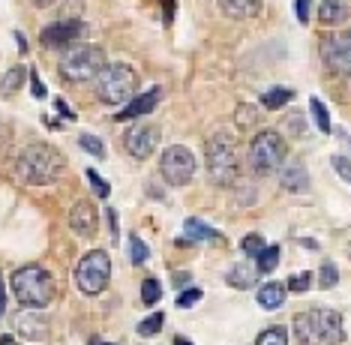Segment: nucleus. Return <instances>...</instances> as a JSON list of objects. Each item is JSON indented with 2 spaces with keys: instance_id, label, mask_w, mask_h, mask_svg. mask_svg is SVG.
I'll return each mask as SVG.
<instances>
[{
  "instance_id": "37",
  "label": "nucleus",
  "mask_w": 351,
  "mask_h": 345,
  "mask_svg": "<svg viewBox=\"0 0 351 345\" xmlns=\"http://www.w3.org/2000/svg\"><path fill=\"white\" fill-rule=\"evenodd\" d=\"M198 300H202V288H189V292H183L180 298H178V307L189 309V307H195Z\"/></svg>"
},
{
  "instance_id": "29",
  "label": "nucleus",
  "mask_w": 351,
  "mask_h": 345,
  "mask_svg": "<svg viewBox=\"0 0 351 345\" xmlns=\"http://www.w3.org/2000/svg\"><path fill=\"white\" fill-rule=\"evenodd\" d=\"M159 294H162L159 283H156L154 276H147L145 283H141V303H145V307H154V303L159 300Z\"/></svg>"
},
{
  "instance_id": "44",
  "label": "nucleus",
  "mask_w": 351,
  "mask_h": 345,
  "mask_svg": "<svg viewBox=\"0 0 351 345\" xmlns=\"http://www.w3.org/2000/svg\"><path fill=\"white\" fill-rule=\"evenodd\" d=\"M51 3H58V0H34V6H39V10H45V6H51Z\"/></svg>"
},
{
  "instance_id": "32",
  "label": "nucleus",
  "mask_w": 351,
  "mask_h": 345,
  "mask_svg": "<svg viewBox=\"0 0 351 345\" xmlns=\"http://www.w3.org/2000/svg\"><path fill=\"white\" fill-rule=\"evenodd\" d=\"M322 279H318V285L322 288H333L339 283V270H337V264H330V261H324L322 264V274H318Z\"/></svg>"
},
{
  "instance_id": "46",
  "label": "nucleus",
  "mask_w": 351,
  "mask_h": 345,
  "mask_svg": "<svg viewBox=\"0 0 351 345\" xmlns=\"http://www.w3.org/2000/svg\"><path fill=\"white\" fill-rule=\"evenodd\" d=\"M174 283H178V285H183V283H189V274H178V276H174Z\"/></svg>"
},
{
  "instance_id": "11",
  "label": "nucleus",
  "mask_w": 351,
  "mask_h": 345,
  "mask_svg": "<svg viewBox=\"0 0 351 345\" xmlns=\"http://www.w3.org/2000/svg\"><path fill=\"white\" fill-rule=\"evenodd\" d=\"M156 141H159L156 126H132V130H126V135H123L126 154L135 159H147L156 150Z\"/></svg>"
},
{
  "instance_id": "24",
  "label": "nucleus",
  "mask_w": 351,
  "mask_h": 345,
  "mask_svg": "<svg viewBox=\"0 0 351 345\" xmlns=\"http://www.w3.org/2000/svg\"><path fill=\"white\" fill-rule=\"evenodd\" d=\"M255 345H289V331H285L282 324H274V327H267V331L258 333Z\"/></svg>"
},
{
  "instance_id": "36",
  "label": "nucleus",
  "mask_w": 351,
  "mask_h": 345,
  "mask_svg": "<svg viewBox=\"0 0 351 345\" xmlns=\"http://www.w3.org/2000/svg\"><path fill=\"white\" fill-rule=\"evenodd\" d=\"M294 15H298L300 24H306L309 15H313V0H294Z\"/></svg>"
},
{
  "instance_id": "10",
  "label": "nucleus",
  "mask_w": 351,
  "mask_h": 345,
  "mask_svg": "<svg viewBox=\"0 0 351 345\" xmlns=\"http://www.w3.org/2000/svg\"><path fill=\"white\" fill-rule=\"evenodd\" d=\"M322 58L333 72L351 78V30L339 36H330L322 43Z\"/></svg>"
},
{
  "instance_id": "19",
  "label": "nucleus",
  "mask_w": 351,
  "mask_h": 345,
  "mask_svg": "<svg viewBox=\"0 0 351 345\" xmlns=\"http://www.w3.org/2000/svg\"><path fill=\"white\" fill-rule=\"evenodd\" d=\"M285 292H289V288L279 285V283H267V285H261V288H258V303H261V309H267V312L279 309V307L285 303Z\"/></svg>"
},
{
  "instance_id": "22",
  "label": "nucleus",
  "mask_w": 351,
  "mask_h": 345,
  "mask_svg": "<svg viewBox=\"0 0 351 345\" xmlns=\"http://www.w3.org/2000/svg\"><path fill=\"white\" fill-rule=\"evenodd\" d=\"M291 99H294V91H289V87H270V91L261 96V106L276 111V108H282L285 102H291Z\"/></svg>"
},
{
  "instance_id": "33",
  "label": "nucleus",
  "mask_w": 351,
  "mask_h": 345,
  "mask_svg": "<svg viewBox=\"0 0 351 345\" xmlns=\"http://www.w3.org/2000/svg\"><path fill=\"white\" fill-rule=\"evenodd\" d=\"M289 292H294V294H303V292H309L313 288V274H294L291 279H289Z\"/></svg>"
},
{
  "instance_id": "1",
  "label": "nucleus",
  "mask_w": 351,
  "mask_h": 345,
  "mask_svg": "<svg viewBox=\"0 0 351 345\" xmlns=\"http://www.w3.org/2000/svg\"><path fill=\"white\" fill-rule=\"evenodd\" d=\"M63 163L60 150H54L51 144H30L15 159V178L27 187H49L63 174Z\"/></svg>"
},
{
  "instance_id": "45",
  "label": "nucleus",
  "mask_w": 351,
  "mask_h": 345,
  "mask_svg": "<svg viewBox=\"0 0 351 345\" xmlns=\"http://www.w3.org/2000/svg\"><path fill=\"white\" fill-rule=\"evenodd\" d=\"M0 345H19V342H15L10 333H3V336H0Z\"/></svg>"
},
{
  "instance_id": "7",
  "label": "nucleus",
  "mask_w": 351,
  "mask_h": 345,
  "mask_svg": "<svg viewBox=\"0 0 351 345\" xmlns=\"http://www.w3.org/2000/svg\"><path fill=\"white\" fill-rule=\"evenodd\" d=\"M108 279H111V259H108L106 250H93V252H87L84 259L78 261V267H75L78 292L99 294V292H106Z\"/></svg>"
},
{
  "instance_id": "6",
  "label": "nucleus",
  "mask_w": 351,
  "mask_h": 345,
  "mask_svg": "<svg viewBox=\"0 0 351 345\" xmlns=\"http://www.w3.org/2000/svg\"><path fill=\"white\" fill-rule=\"evenodd\" d=\"M106 67V51L99 45H75L60 58V75L73 84H84Z\"/></svg>"
},
{
  "instance_id": "38",
  "label": "nucleus",
  "mask_w": 351,
  "mask_h": 345,
  "mask_svg": "<svg viewBox=\"0 0 351 345\" xmlns=\"http://www.w3.org/2000/svg\"><path fill=\"white\" fill-rule=\"evenodd\" d=\"M330 163H333V168H337V174H339V178L351 183V159H346V156H333Z\"/></svg>"
},
{
  "instance_id": "21",
  "label": "nucleus",
  "mask_w": 351,
  "mask_h": 345,
  "mask_svg": "<svg viewBox=\"0 0 351 345\" xmlns=\"http://www.w3.org/2000/svg\"><path fill=\"white\" fill-rule=\"evenodd\" d=\"M183 231H186V240H202V243H204V240H219V231L210 228L202 219H195V216L183 222Z\"/></svg>"
},
{
  "instance_id": "35",
  "label": "nucleus",
  "mask_w": 351,
  "mask_h": 345,
  "mask_svg": "<svg viewBox=\"0 0 351 345\" xmlns=\"http://www.w3.org/2000/svg\"><path fill=\"white\" fill-rule=\"evenodd\" d=\"M87 180H90V183H93V189H97V195H99V198H108V192H111V187H108V183H106V180H102V178H99V174H97V171H93V168H87Z\"/></svg>"
},
{
  "instance_id": "14",
  "label": "nucleus",
  "mask_w": 351,
  "mask_h": 345,
  "mask_svg": "<svg viewBox=\"0 0 351 345\" xmlns=\"http://www.w3.org/2000/svg\"><path fill=\"white\" fill-rule=\"evenodd\" d=\"M159 99H162V87H150V91L145 93H138L135 99L126 102V108L123 111H117V120H135V117H141V115H150L156 106H159Z\"/></svg>"
},
{
  "instance_id": "4",
  "label": "nucleus",
  "mask_w": 351,
  "mask_h": 345,
  "mask_svg": "<svg viewBox=\"0 0 351 345\" xmlns=\"http://www.w3.org/2000/svg\"><path fill=\"white\" fill-rule=\"evenodd\" d=\"M135 87H138V75L126 63H106L97 75V96L106 106H126Z\"/></svg>"
},
{
  "instance_id": "17",
  "label": "nucleus",
  "mask_w": 351,
  "mask_h": 345,
  "mask_svg": "<svg viewBox=\"0 0 351 345\" xmlns=\"http://www.w3.org/2000/svg\"><path fill=\"white\" fill-rule=\"evenodd\" d=\"M279 183H282V189H289V192H303L309 183V174L300 163H289V165H282V171H279Z\"/></svg>"
},
{
  "instance_id": "18",
  "label": "nucleus",
  "mask_w": 351,
  "mask_h": 345,
  "mask_svg": "<svg viewBox=\"0 0 351 345\" xmlns=\"http://www.w3.org/2000/svg\"><path fill=\"white\" fill-rule=\"evenodd\" d=\"M217 3L231 19H252L261 12V0H217Z\"/></svg>"
},
{
  "instance_id": "28",
  "label": "nucleus",
  "mask_w": 351,
  "mask_h": 345,
  "mask_svg": "<svg viewBox=\"0 0 351 345\" xmlns=\"http://www.w3.org/2000/svg\"><path fill=\"white\" fill-rule=\"evenodd\" d=\"M78 144H82V150H87V154H93L97 159L106 156V144H102L97 135H90V132H82L78 135Z\"/></svg>"
},
{
  "instance_id": "41",
  "label": "nucleus",
  "mask_w": 351,
  "mask_h": 345,
  "mask_svg": "<svg viewBox=\"0 0 351 345\" xmlns=\"http://www.w3.org/2000/svg\"><path fill=\"white\" fill-rule=\"evenodd\" d=\"M54 108H58V111H60V115L66 117V120H75V111L69 108V106H66V102H63V99H54Z\"/></svg>"
},
{
  "instance_id": "42",
  "label": "nucleus",
  "mask_w": 351,
  "mask_h": 345,
  "mask_svg": "<svg viewBox=\"0 0 351 345\" xmlns=\"http://www.w3.org/2000/svg\"><path fill=\"white\" fill-rule=\"evenodd\" d=\"M108 222H111V237H117V213L108 211Z\"/></svg>"
},
{
  "instance_id": "15",
  "label": "nucleus",
  "mask_w": 351,
  "mask_h": 345,
  "mask_svg": "<svg viewBox=\"0 0 351 345\" xmlns=\"http://www.w3.org/2000/svg\"><path fill=\"white\" fill-rule=\"evenodd\" d=\"M12 324H15V331L21 336H27V340H45V336H49V324H45L43 316H36V309L25 307V312H19V316L12 318Z\"/></svg>"
},
{
  "instance_id": "34",
  "label": "nucleus",
  "mask_w": 351,
  "mask_h": 345,
  "mask_svg": "<svg viewBox=\"0 0 351 345\" xmlns=\"http://www.w3.org/2000/svg\"><path fill=\"white\" fill-rule=\"evenodd\" d=\"M265 237H261V235H250V237H243L241 240V250L246 252V255H258L261 250H265Z\"/></svg>"
},
{
  "instance_id": "27",
  "label": "nucleus",
  "mask_w": 351,
  "mask_h": 345,
  "mask_svg": "<svg viewBox=\"0 0 351 345\" xmlns=\"http://www.w3.org/2000/svg\"><path fill=\"white\" fill-rule=\"evenodd\" d=\"M309 108H313V117H315L318 130H322V132H330V115H327L324 102L318 99V96H313V99H309Z\"/></svg>"
},
{
  "instance_id": "26",
  "label": "nucleus",
  "mask_w": 351,
  "mask_h": 345,
  "mask_svg": "<svg viewBox=\"0 0 351 345\" xmlns=\"http://www.w3.org/2000/svg\"><path fill=\"white\" fill-rule=\"evenodd\" d=\"M21 82H25V69H21V67H12V69L6 72L3 78H0V93H3V96H10L12 91H19Z\"/></svg>"
},
{
  "instance_id": "39",
  "label": "nucleus",
  "mask_w": 351,
  "mask_h": 345,
  "mask_svg": "<svg viewBox=\"0 0 351 345\" xmlns=\"http://www.w3.org/2000/svg\"><path fill=\"white\" fill-rule=\"evenodd\" d=\"M30 91H34L36 99H45V84L39 82V75H36V72H30Z\"/></svg>"
},
{
  "instance_id": "20",
  "label": "nucleus",
  "mask_w": 351,
  "mask_h": 345,
  "mask_svg": "<svg viewBox=\"0 0 351 345\" xmlns=\"http://www.w3.org/2000/svg\"><path fill=\"white\" fill-rule=\"evenodd\" d=\"M255 279H258V267L255 264H234L228 270V285L234 288H252Z\"/></svg>"
},
{
  "instance_id": "9",
  "label": "nucleus",
  "mask_w": 351,
  "mask_h": 345,
  "mask_svg": "<svg viewBox=\"0 0 351 345\" xmlns=\"http://www.w3.org/2000/svg\"><path fill=\"white\" fill-rule=\"evenodd\" d=\"M159 171L162 178L171 183V187H186L195 174V156L189 147L183 144H171V147L162 150V159H159Z\"/></svg>"
},
{
  "instance_id": "12",
  "label": "nucleus",
  "mask_w": 351,
  "mask_h": 345,
  "mask_svg": "<svg viewBox=\"0 0 351 345\" xmlns=\"http://www.w3.org/2000/svg\"><path fill=\"white\" fill-rule=\"evenodd\" d=\"M69 228L75 231L78 237H93L99 231V213L93 202H78L73 211H69Z\"/></svg>"
},
{
  "instance_id": "23",
  "label": "nucleus",
  "mask_w": 351,
  "mask_h": 345,
  "mask_svg": "<svg viewBox=\"0 0 351 345\" xmlns=\"http://www.w3.org/2000/svg\"><path fill=\"white\" fill-rule=\"evenodd\" d=\"M279 264V246H265L258 255H255V267L258 274H274Z\"/></svg>"
},
{
  "instance_id": "25",
  "label": "nucleus",
  "mask_w": 351,
  "mask_h": 345,
  "mask_svg": "<svg viewBox=\"0 0 351 345\" xmlns=\"http://www.w3.org/2000/svg\"><path fill=\"white\" fill-rule=\"evenodd\" d=\"M282 130H285V135H291V139H306V117L291 111V115L282 120Z\"/></svg>"
},
{
  "instance_id": "43",
  "label": "nucleus",
  "mask_w": 351,
  "mask_h": 345,
  "mask_svg": "<svg viewBox=\"0 0 351 345\" xmlns=\"http://www.w3.org/2000/svg\"><path fill=\"white\" fill-rule=\"evenodd\" d=\"M3 307H6V292H3V283H0V316H3Z\"/></svg>"
},
{
  "instance_id": "13",
  "label": "nucleus",
  "mask_w": 351,
  "mask_h": 345,
  "mask_svg": "<svg viewBox=\"0 0 351 345\" xmlns=\"http://www.w3.org/2000/svg\"><path fill=\"white\" fill-rule=\"evenodd\" d=\"M82 34H84L82 21H54L39 34V39H43V45H49V48H60V45H69Z\"/></svg>"
},
{
  "instance_id": "30",
  "label": "nucleus",
  "mask_w": 351,
  "mask_h": 345,
  "mask_svg": "<svg viewBox=\"0 0 351 345\" xmlns=\"http://www.w3.org/2000/svg\"><path fill=\"white\" fill-rule=\"evenodd\" d=\"M162 324H165V316L162 312H154V316H147L145 322H138V333L141 336H154V333L162 331Z\"/></svg>"
},
{
  "instance_id": "47",
  "label": "nucleus",
  "mask_w": 351,
  "mask_h": 345,
  "mask_svg": "<svg viewBox=\"0 0 351 345\" xmlns=\"http://www.w3.org/2000/svg\"><path fill=\"white\" fill-rule=\"evenodd\" d=\"M174 345H193L189 340H183V336H178V340H174Z\"/></svg>"
},
{
  "instance_id": "2",
  "label": "nucleus",
  "mask_w": 351,
  "mask_h": 345,
  "mask_svg": "<svg viewBox=\"0 0 351 345\" xmlns=\"http://www.w3.org/2000/svg\"><path fill=\"white\" fill-rule=\"evenodd\" d=\"M294 333L300 345H339L346 340L342 316L337 309H309L294 316Z\"/></svg>"
},
{
  "instance_id": "16",
  "label": "nucleus",
  "mask_w": 351,
  "mask_h": 345,
  "mask_svg": "<svg viewBox=\"0 0 351 345\" xmlns=\"http://www.w3.org/2000/svg\"><path fill=\"white\" fill-rule=\"evenodd\" d=\"M318 19H322L324 27L346 24L351 19V0H322V6H318Z\"/></svg>"
},
{
  "instance_id": "8",
  "label": "nucleus",
  "mask_w": 351,
  "mask_h": 345,
  "mask_svg": "<svg viewBox=\"0 0 351 345\" xmlns=\"http://www.w3.org/2000/svg\"><path fill=\"white\" fill-rule=\"evenodd\" d=\"M282 159H285V141L279 132L265 130L250 141V165L258 174H270L276 168H282Z\"/></svg>"
},
{
  "instance_id": "5",
  "label": "nucleus",
  "mask_w": 351,
  "mask_h": 345,
  "mask_svg": "<svg viewBox=\"0 0 351 345\" xmlns=\"http://www.w3.org/2000/svg\"><path fill=\"white\" fill-rule=\"evenodd\" d=\"M207 174L213 183L228 187L237 178V141L228 132H217L207 141Z\"/></svg>"
},
{
  "instance_id": "31",
  "label": "nucleus",
  "mask_w": 351,
  "mask_h": 345,
  "mask_svg": "<svg viewBox=\"0 0 351 345\" xmlns=\"http://www.w3.org/2000/svg\"><path fill=\"white\" fill-rule=\"evenodd\" d=\"M147 255H150L147 243H145V240H141L138 235H132V237H130V259H132V264H145Z\"/></svg>"
},
{
  "instance_id": "3",
  "label": "nucleus",
  "mask_w": 351,
  "mask_h": 345,
  "mask_svg": "<svg viewBox=\"0 0 351 345\" xmlns=\"http://www.w3.org/2000/svg\"><path fill=\"white\" fill-rule=\"evenodd\" d=\"M12 292L21 307L27 309H45L54 300V279L39 264H25L12 274Z\"/></svg>"
},
{
  "instance_id": "40",
  "label": "nucleus",
  "mask_w": 351,
  "mask_h": 345,
  "mask_svg": "<svg viewBox=\"0 0 351 345\" xmlns=\"http://www.w3.org/2000/svg\"><path fill=\"white\" fill-rule=\"evenodd\" d=\"M252 117H258V111L250 108V106H243V108H241V115H237V120H241V126H250V123H252Z\"/></svg>"
}]
</instances>
